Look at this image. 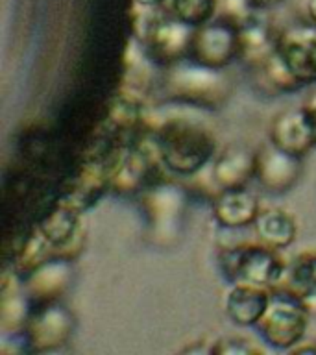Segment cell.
Here are the masks:
<instances>
[{
    "mask_svg": "<svg viewBox=\"0 0 316 355\" xmlns=\"http://www.w3.org/2000/svg\"><path fill=\"white\" fill-rule=\"evenodd\" d=\"M154 128L161 161L174 176H198L218 154L215 133L202 122L168 116Z\"/></svg>",
    "mask_w": 316,
    "mask_h": 355,
    "instance_id": "6da1fadb",
    "label": "cell"
},
{
    "mask_svg": "<svg viewBox=\"0 0 316 355\" xmlns=\"http://www.w3.org/2000/svg\"><path fill=\"white\" fill-rule=\"evenodd\" d=\"M163 82L166 96L177 104L193 105L202 110H216L226 102L229 94V82L224 71L202 67L191 60L166 67Z\"/></svg>",
    "mask_w": 316,
    "mask_h": 355,
    "instance_id": "7a4b0ae2",
    "label": "cell"
},
{
    "mask_svg": "<svg viewBox=\"0 0 316 355\" xmlns=\"http://www.w3.org/2000/svg\"><path fill=\"white\" fill-rule=\"evenodd\" d=\"M310 311L305 300L281 287L272 288L270 304L257 324V333L266 346L277 352H292L304 343L309 329Z\"/></svg>",
    "mask_w": 316,
    "mask_h": 355,
    "instance_id": "3957f363",
    "label": "cell"
},
{
    "mask_svg": "<svg viewBox=\"0 0 316 355\" xmlns=\"http://www.w3.org/2000/svg\"><path fill=\"white\" fill-rule=\"evenodd\" d=\"M218 266L226 282L252 283L259 287L274 288L281 283L287 268L279 250L266 246L261 241L243 243L224 248L218 255Z\"/></svg>",
    "mask_w": 316,
    "mask_h": 355,
    "instance_id": "277c9868",
    "label": "cell"
},
{
    "mask_svg": "<svg viewBox=\"0 0 316 355\" xmlns=\"http://www.w3.org/2000/svg\"><path fill=\"white\" fill-rule=\"evenodd\" d=\"M76 331V316L61 300L30 307L22 327V343L33 354L65 348Z\"/></svg>",
    "mask_w": 316,
    "mask_h": 355,
    "instance_id": "5b68a950",
    "label": "cell"
},
{
    "mask_svg": "<svg viewBox=\"0 0 316 355\" xmlns=\"http://www.w3.org/2000/svg\"><path fill=\"white\" fill-rule=\"evenodd\" d=\"M193 32L194 28L177 21L170 10L168 13H161V8H157L154 15H150L148 21L144 22L139 39L150 60L166 69L187 60Z\"/></svg>",
    "mask_w": 316,
    "mask_h": 355,
    "instance_id": "8992f818",
    "label": "cell"
},
{
    "mask_svg": "<svg viewBox=\"0 0 316 355\" xmlns=\"http://www.w3.org/2000/svg\"><path fill=\"white\" fill-rule=\"evenodd\" d=\"M187 60L224 71L240 60V28L222 17H215L204 26L194 28Z\"/></svg>",
    "mask_w": 316,
    "mask_h": 355,
    "instance_id": "52a82bcc",
    "label": "cell"
},
{
    "mask_svg": "<svg viewBox=\"0 0 316 355\" xmlns=\"http://www.w3.org/2000/svg\"><path fill=\"white\" fill-rule=\"evenodd\" d=\"M82 211L65 198L60 200L37 224V230L52 246V255L76 261L87 244V230L82 220Z\"/></svg>",
    "mask_w": 316,
    "mask_h": 355,
    "instance_id": "ba28073f",
    "label": "cell"
},
{
    "mask_svg": "<svg viewBox=\"0 0 316 355\" xmlns=\"http://www.w3.org/2000/svg\"><path fill=\"white\" fill-rule=\"evenodd\" d=\"M304 174V157L292 155L276 144H263L257 150V171L255 180L265 191L272 194H287L298 185Z\"/></svg>",
    "mask_w": 316,
    "mask_h": 355,
    "instance_id": "9c48e42d",
    "label": "cell"
},
{
    "mask_svg": "<svg viewBox=\"0 0 316 355\" xmlns=\"http://www.w3.org/2000/svg\"><path fill=\"white\" fill-rule=\"evenodd\" d=\"M143 209L146 220L157 237H168L177 230L185 209V193L174 183H155L143 193Z\"/></svg>",
    "mask_w": 316,
    "mask_h": 355,
    "instance_id": "30bf717a",
    "label": "cell"
},
{
    "mask_svg": "<svg viewBox=\"0 0 316 355\" xmlns=\"http://www.w3.org/2000/svg\"><path fill=\"white\" fill-rule=\"evenodd\" d=\"M255 171L257 150L248 148L246 144L233 143L215 155L211 163V182L216 191L246 187L255 180Z\"/></svg>",
    "mask_w": 316,
    "mask_h": 355,
    "instance_id": "8fae6325",
    "label": "cell"
},
{
    "mask_svg": "<svg viewBox=\"0 0 316 355\" xmlns=\"http://www.w3.org/2000/svg\"><path fill=\"white\" fill-rule=\"evenodd\" d=\"M268 141L288 154L305 157L315 148V135L304 107H288L277 113L268 128Z\"/></svg>",
    "mask_w": 316,
    "mask_h": 355,
    "instance_id": "7c38bea8",
    "label": "cell"
},
{
    "mask_svg": "<svg viewBox=\"0 0 316 355\" xmlns=\"http://www.w3.org/2000/svg\"><path fill=\"white\" fill-rule=\"evenodd\" d=\"M111 157L113 155H93L89 157L72 182L65 196L76 209L85 213L98 204L102 196L111 191Z\"/></svg>",
    "mask_w": 316,
    "mask_h": 355,
    "instance_id": "4fadbf2b",
    "label": "cell"
},
{
    "mask_svg": "<svg viewBox=\"0 0 316 355\" xmlns=\"http://www.w3.org/2000/svg\"><path fill=\"white\" fill-rule=\"evenodd\" d=\"M72 263L74 261L61 259L52 255L49 261L35 268L22 279V287L30 304H43L61 300L72 282Z\"/></svg>",
    "mask_w": 316,
    "mask_h": 355,
    "instance_id": "5bb4252c",
    "label": "cell"
},
{
    "mask_svg": "<svg viewBox=\"0 0 316 355\" xmlns=\"http://www.w3.org/2000/svg\"><path fill=\"white\" fill-rule=\"evenodd\" d=\"M261 202L246 187L222 189L216 191L211 202V213L218 226L226 230H243L254 226L255 218L261 213Z\"/></svg>",
    "mask_w": 316,
    "mask_h": 355,
    "instance_id": "9a60e30c",
    "label": "cell"
},
{
    "mask_svg": "<svg viewBox=\"0 0 316 355\" xmlns=\"http://www.w3.org/2000/svg\"><path fill=\"white\" fill-rule=\"evenodd\" d=\"M276 50L301 85L316 83V33H281L277 35Z\"/></svg>",
    "mask_w": 316,
    "mask_h": 355,
    "instance_id": "2e32d148",
    "label": "cell"
},
{
    "mask_svg": "<svg viewBox=\"0 0 316 355\" xmlns=\"http://www.w3.org/2000/svg\"><path fill=\"white\" fill-rule=\"evenodd\" d=\"M270 298L272 288L252 283H233L224 300V311L235 326L257 327Z\"/></svg>",
    "mask_w": 316,
    "mask_h": 355,
    "instance_id": "e0dca14e",
    "label": "cell"
},
{
    "mask_svg": "<svg viewBox=\"0 0 316 355\" xmlns=\"http://www.w3.org/2000/svg\"><path fill=\"white\" fill-rule=\"evenodd\" d=\"M148 126L144 121L143 102L130 93H119L111 100L107 113V130L115 135L121 144L132 143L144 128Z\"/></svg>",
    "mask_w": 316,
    "mask_h": 355,
    "instance_id": "ac0fdd59",
    "label": "cell"
},
{
    "mask_svg": "<svg viewBox=\"0 0 316 355\" xmlns=\"http://www.w3.org/2000/svg\"><path fill=\"white\" fill-rule=\"evenodd\" d=\"M254 232L257 241L281 252L296 243L298 222L281 207H266L261 209L259 216L255 218Z\"/></svg>",
    "mask_w": 316,
    "mask_h": 355,
    "instance_id": "d6986e66",
    "label": "cell"
},
{
    "mask_svg": "<svg viewBox=\"0 0 316 355\" xmlns=\"http://www.w3.org/2000/svg\"><path fill=\"white\" fill-rule=\"evenodd\" d=\"M277 287L296 294L309 304L316 298V248L304 250L287 263L281 283Z\"/></svg>",
    "mask_w": 316,
    "mask_h": 355,
    "instance_id": "ffe728a7",
    "label": "cell"
},
{
    "mask_svg": "<svg viewBox=\"0 0 316 355\" xmlns=\"http://www.w3.org/2000/svg\"><path fill=\"white\" fill-rule=\"evenodd\" d=\"M277 37H272L268 28L257 19L240 28V60L252 69L265 61L276 50Z\"/></svg>",
    "mask_w": 316,
    "mask_h": 355,
    "instance_id": "44dd1931",
    "label": "cell"
},
{
    "mask_svg": "<svg viewBox=\"0 0 316 355\" xmlns=\"http://www.w3.org/2000/svg\"><path fill=\"white\" fill-rule=\"evenodd\" d=\"M50 257H52V246L35 226L30 235L22 241L21 248L17 250L15 257H13V272L21 279H24L28 274H32Z\"/></svg>",
    "mask_w": 316,
    "mask_h": 355,
    "instance_id": "7402d4cb",
    "label": "cell"
},
{
    "mask_svg": "<svg viewBox=\"0 0 316 355\" xmlns=\"http://www.w3.org/2000/svg\"><path fill=\"white\" fill-rule=\"evenodd\" d=\"M254 71L259 74L261 85L266 91L272 93H294L299 87H304L301 83L292 76V72L288 71L281 55L274 50L265 61H261L259 65L254 67Z\"/></svg>",
    "mask_w": 316,
    "mask_h": 355,
    "instance_id": "603a6c76",
    "label": "cell"
},
{
    "mask_svg": "<svg viewBox=\"0 0 316 355\" xmlns=\"http://www.w3.org/2000/svg\"><path fill=\"white\" fill-rule=\"evenodd\" d=\"M168 10L183 24L200 28L218 15V0H168Z\"/></svg>",
    "mask_w": 316,
    "mask_h": 355,
    "instance_id": "cb8c5ba5",
    "label": "cell"
},
{
    "mask_svg": "<svg viewBox=\"0 0 316 355\" xmlns=\"http://www.w3.org/2000/svg\"><path fill=\"white\" fill-rule=\"evenodd\" d=\"M255 0H218V15L235 26L243 28L255 19Z\"/></svg>",
    "mask_w": 316,
    "mask_h": 355,
    "instance_id": "d4e9b609",
    "label": "cell"
},
{
    "mask_svg": "<svg viewBox=\"0 0 316 355\" xmlns=\"http://www.w3.org/2000/svg\"><path fill=\"white\" fill-rule=\"evenodd\" d=\"M209 354L215 355H254L263 354L259 346H255L252 340L240 335H226L213 340V346L207 349Z\"/></svg>",
    "mask_w": 316,
    "mask_h": 355,
    "instance_id": "484cf974",
    "label": "cell"
},
{
    "mask_svg": "<svg viewBox=\"0 0 316 355\" xmlns=\"http://www.w3.org/2000/svg\"><path fill=\"white\" fill-rule=\"evenodd\" d=\"M305 111H307V116H309L310 122V130H313V135H315V143H316V100L309 102L305 105Z\"/></svg>",
    "mask_w": 316,
    "mask_h": 355,
    "instance_id": "4316f807",
    "label": "cell"
},
{
    "mask_svg": "<svg viewBox=\"0 0 316 355\" xmlns=\"http://www.w3.org/2000/svg\"><path fill=\"white\" fill-rule=\"evenodd\" d=\"M168 0H135V4L144 8V10H155V8H163Z\"/></svg>",
    "mask_w": 316,
    "mask_h": 355,
    "instance_id": "83f0119b",
    "label": "cell"
},
{
    "mask_svg": "<svg viewBox=\"0 0 316 355\" xmlns=\"http://www.w3.org/2000/svg\"><path fill=\"white\" fill-rule=\"evenodd\" d=\"M307 15L316 24V0H307Z\"/></svg>",
    "mask_w": 316,
    "mask_h": 355,
    "instance_id": "f1b7e54d",
    "label": "cell"
},
{
    "mask_svg": "<svg viewBox=\"0 0 316 355\" xmlns=\"http://www.w3.org/2000/svg\"><path fill=\"white\" fill-rule=\"evenodd\" d=\"M276 2H279V0H255L257 8H265V6H272L276 4Z\"/></svg>",
    "mask_w": 316,
    "mask_h": 355,
    "instance_id": "f546056e",
    "label": "cell"
}]
</instances>
